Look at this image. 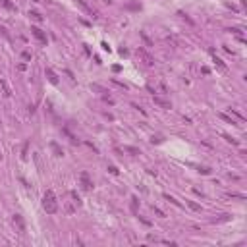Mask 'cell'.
Instances as JSON below:
<instances>
[{
	"instance_id": "cell-1",
	"label": "cell",
	"mask_w": 247,
	"mask_h": 247,
	"mask_svg": "<svg viewBox=\"0 0 247 247\" xmlns=\"http://www.w3.org/2000/svg\"><path fill=\"white\" fill-rule=\"evenodd\" d=\"M43 209L48 214H54L58 211V201H56V195L52 189H46L45 191V197H43Z\"/></svg>"
},
{
	"instance_id": "cell-2",
	"label": "cell",
	"mask_w": 247,
	"mask_h": 247,
	"mask_svg": "<svg viewBox=\"0 0 247 247\" xmlns=\"http://www.w3.org/2000/svg\"><path fill=\"white\" fill-rule=\"evenodd\" d=\"M31 35H33L41 45H46V33H45L41 27H35V25H31Z\"/></svg>"
},
{
	"instance_id": "cell-3",
	"label": "cell",
	"mask_w": 247,
	"mask_h": 247,
	"mask_svg": "<svg viewBox=\"0 0 247 247\" xmlns=\"http://www.w3.org/2000/svg\"><path fill=\"white\" fill-rule=\"evenodd\" d=\"M137 54L141 56V60H143V64H145V66H149V68H151V66H155V58H153V56H151L145 48H141V46H139V48H137Z\"/></svg>"
},
{
	"instance_id": "cell-4",
	"label": "cell",
	"mask_w": 247,
	"mask_h": 247,
	"mask_svg": "<svg viewBox=\"0 0 247 247\" xmlns=\"http://www.w3.org/2000/svg\"><path fill=\"white\" fill-rule=\"evenodd\" d=\"M79 182H81V187L85 189V191H91V189H93V180L89 178L87 172H81V174H79Z\"/></svg>"
},
{
	"instance_id": "cell-5",
	"label": "cell",
	"mask_w": 247,
	"mask_h": 247,
	"mask_svg": "<svg viewBox=\"0 0 247 247\" xmlns=\"http://www.w3.org/2000/svg\"><path fill=\"white\" fill-rule=\"evenodd\" d=\"M77 4H79V6H81L83 10H85V12H87L89 15H91V18H98V12H97L95 8H91V6H89V4L85 2V0H77Z\"/></svg>"
},
{
	"instance_id": "cell-6",
	"label": "cell",
	"mask_w": 247,
	"mask_h": 247,
	"mask_svg": "<svg viewBox=\"0 0 247 247\" xmlns=\"http://www.w3.org/2000/svg\"><path fill=\"white\" fill-rule=\"evenodd\" d=\"M14 224L18 226V232L19 234H25V222H23L22 214H14Z\"/></svg>"
},
{
	"instance_id": "cell-7",
	"label": "cell",
	"mask_w": 247,
	"mask_h": 247,
	"mask_svg": "<svg viewBox=\"0 0 247 247\" xmlns=\"http://www.w3.org/2000/svg\"><path fill=\"white\" fill-rule=\"evenodd\" d=\"M153 101H155V104H159V106H160V108H164V110H170V108H172V102H170V101H166V98L153 97Z\"/></svg>"
},
{
	"instance_id": "cell-8",
	"label": "cell",
	"mask_w": 247,
	"mask_h": 247,
	"mask_svg": "<svg viewBox=\"0 0 247 247\" xmlns=\"http://www.w3.org/2000/svg\"><path fill=\"white\" fill-rule=\"evenodd\" d=\"M48 147H50V151L52 153H54V156H64V149H62V147L56 143V141H50L48 143Z\"/></svg>"
},
{
	"instance_id": "cell-9",
	"label": "cell",
	"mask_w": 247,
	"mask_h": 247,
	"mask_svg": "<svg viewBox=\"0 0 247 247\" xmlns=\"http://www.w3.org/2000/svg\"><path fill=\"white\" fill-rule=\"evenodd\" d=\"M45 75H46V79H48L52 85H58V75L54 73V70H50V68H46L45 70Z\"/></svg>"
},
{
	"instance_id": "cell-10",
	"label": "cell",
	"mask_w": 247,
	"mask_h": 247,
	"mask_svg": "<svg viewBox=\"0 0 247 247\" xmlns=\"http://www.w3.org/2000/svg\"><path fill=\"white\" fill-rule=\"evenodd\" d=\"M129 211H131V214L133 216H137V211H139V199L137 197H131V203H129Z\"/></svg>"
},
{
	"instance_id": "cell-11",
	"label": "cell",
	"mask_w": 247,
	"mask_h": 247,
	"mask_svg": "<svg viewBox=\"0 0 247 247\" xmlns=\"http://www.w3.org/2000/svg\"><path fill=\"white\" fill-rule=\"evenodd\" d=\"M0 89H2V95H4V97H10V95H12V89H10V85H8L6 79H0Z\"/></svg>"
},
{
	"instance_id": "cell-12",
	"label": "cell",
	"mask_w": 247,
	"mask_h": 247,
	"mask_svg": "<svg viewBox=\"0 0 247 247\" xmlns=\"http://www.w3.org/2000/svg\"><path fill=\"white\" fill-rule=\"evenodd\" d=\"M162 199H164V201H168V203H172L174 205V207H178V209H182V203L178 201L176 197H172V195H168V193H162Z\"/></svg>"
},
{
	"instance_id": "cell-13",
	"label": "cell",
	"mask_w": 247,
	"mask_h": 247,
	"mask_svg": "<svg viewBox=\"0 0 247 247\" xmlns=\"http://www.w3.org/2000/svg\"><path fill=\"white\" fill-rule=\"evenodd\" d=\"M125 10H129V12H137V10H141V4L137 2V0H133V2L125 4Z\"/></svg>"
},
{
	"instance_id": "cell-14",
	"label": "cell",
	"mask_w": 247,
	"mask_h": 247,
	"mask_svg": "<svg viewBox=\"0 0 247 247\" xmlns=\"http://www.w3.org/2000/svg\"><path fill=\"white\" fill-rule=\"evenodd\" d=\"M228 114H230V116H234V118H238L239 122H245V116H243V114H239L235 108H228Z\"/></svg>"
},
{
	"instance_id": "cell-15",
	"label": "cell",
	"mask_w": 247,
	"mask_h": 247,
	"mask_svg": "<svg viewBox=\"0 0 247 247\" xmlns=\"http://www.w3.org/2000/svg\"><path fill=\"white\" fill-rule=\"evenodd\" d=\"M0 6L6 8V10H12V12L15 10V4L12 2V0H0Z\"/></svg>"
},
{
	"instance_id": "cell-16",
	"label": "cell",
	"mask_w": 247,
	"mask_h": 247,
	"mask_svg": "<svg viewBox=\"0 0 247 247\" xmlns=\"http://www.w3.org/2000/svg\"><path fill=\"white\" fill-rule=\"evenodd\" d=\"M29 18L33 19V22H37V23H43V19H45L43 15H41L39 12H35V10H33V12H29Z\"/></svg>"
},
{
	"instance_id": "cell-17",
	"label": "cell",
	"mask_w": 247,
	"mask_h": 247,
	"mask_svg": "<svg viewBox=\"0 0 247 247\" xmlns=\"http://www.w3.org/2000/svg\"><path fill=\"white\" fill-rule=\"evenodd\" d=\"M218 116H220V118H222V120H224V122H228V124H232V125H238V124H235V120H234L232 116H230V114H226V112H220V114H218Z\"/></svg>"
},
{
	"instance_id": "cell-18",
	"label": "cell",
	"mask_w": 247,
	"mask_h": 247,
	"mask_svg": "<svg viewBox=\"0 0 247 247\" xmlns=\"http://www.w3.org/2000/svg\"><path fill=\"white\" fill-rule=\"evenodd\" d=\"M187 207L191 209V211H195V212H201L203 209H201V205L199 203H195V201H187Z\"/></svg>"
},
{
	"instance_id": "cell-19",
	"label": "cell",
	"mask_w": 247,
	"mask_h": 247,
	"mask_svg": "<svg viewBox=\"0 0 247 247\" xmlns=\"http://www.w3.org/2000/svg\"><path fill=\"white\" fill-rule=\"evenodd\" d=\"M162 141H164V135H162V133H156V135L151 137V143H153V145H159V143H162Z\"/></svg>"
},
{
	"instance_id": "cell-20",
	"label": "cell",
	"mask_w": 247,
	"mask_h": 247,
	"mask_svg": "<svg viewBox=\"0 0 247 247\" xmlns=\"http://www.w3.org/2000/svg\"><path fill=\"white\" fill-rule=\"evenodd\" d=\"M70 197L73 199V201H72V203H73V205H75V207H81V199H79V195H77V193H75V191H70Z\"/></svg>"
},
{
	"instance_id": "cell-21",
	"label": "cell",
	"mask_w": 247,
	"mask_h": 247,
	"mask_svg": "<svg viewBox=\"0 0 247 247\" xmlns=\"http://www.w3.org/2000/svg\"><path fill=\"white\" fill-rule=\"evenodd\" d=\"M212 58H214V64L218 66V70H220V72H226V64H224V62L220 60L218 56H214V54H212Z\"/></svg>"
},
{
	"instance_id": "cell-22",
	"label": "cell",
	"mask_w": 247,
	"mask_h": 247,
	"mask_svg": "<svg viewBox=\"0 0 247 247\" xmlns=\"http://www.w3.org/2000/svg\"><path fill=\"white\" fill-rule=\"evenodd\" d=\"M124 151H125V153H129V155H139V149H137V147H124Z\"/></svg>"
},
{
	"instance_id": "cell-23",
	"label": "cell",
	"mask_w": 247,
	"mask_h": 247,
	"mask_svg": "<svg viewBox=\"0 0 247 247\" xmlns=\"http://www.w3.org/2000/svg\"><path fill=\"white\" fill-rule=\"evenodd\" d=\"M197 172H199V174H205V176H207V174H211V168H209V166H199Z\"/></svg>"
},
{
	"instance_id": "cell-24",
	"label": "cell",
	"mask_w": 247,
	"mask_h": 247,
	"mask_svg": "<svg viewBox=\"0 0 247 247\" xmlns=\"http://www.w3.org/2000/svg\"><path fill=\"white\" fill-rule=\"evenodd\" d=\"M222 137H224L226 141H228V143H232V145H238V139H234V137H230V135H226V133H224V135H222Z\"/></svg>"
},
{
	"instance_id": "cell-25",
	"label": "cell",
	"mask_w": 247,
	"mask_h": 247,
	"mask_svg": "<svg viewBox=\"0 0 247 247\" xmlns=\"http://www.w3.org/2000/svg\"><path fill=\"white\" fill-rule=\"evenodd\" d=\"M228 197H232V199H241V201L245 199V195H241V193H228Z\"/></svg>"
},
{
	"instance_id": "cell-26",
	"label": "cell",
	"mask_w": 247,
	"mask_h": 247,
	"mask_svg": "<svg viewBox=\"0 0 247 247\" xmlns=\"http://www.w3.org/2000/svg\"><path fill=\"white\" fill-rule=\"evenodd\" d=\"M153 209H155V214H156V216H159V218H166V214L162 212V211H160L159 207H153Z\"/></svg>"
},
{
	"instance_id": "cell-27",
	"label": "cell",
	"mask_w": 247,
	"mask_h": 247,
	"mask_svg": "<svg viewBox=\"0 0 247 247\" xmlns=\"http://www.w3.org/2000/svg\"><path fill=\"white\" fill-rule=\"evenodd\" d=\"M178 15H182V18L185 19V22H187L189 25H193V19H191V18H187V14H183V12H178Z\"/></svg>"
},
{
	"instance_id": "cell-28",
	"label": "cell",
	"mask_w": 247,
	"mask_h": 247,
	"mask_svg": "<svg viewBox=\"0 0 247 247\" xmlns=\"http://www.w3.org/2000/svg\"><path fill=\"white\" fill-rule=\"evenodd\" d=\"M108 172H110L112 176H118V174H120V170H118L116 166H108Z\"/></svg>"
},
{
	"instance_id": "cell-29",
	"label": "cell",
	"mask_w": 247,
	"mask_h": 247,
	"mask_svg": "<svg viewBox=\"0 0 247 247\" xmlns=\"http://www.w3.org/2000/svg\"><path fill=\"white\" fill-rule=\"evenodd\" d=\"M226 220H230V214H222L220 218H214V222H226Z\"/></svg>"
},
{
	"instance_id": "cell-30",
	"label": "cell",
	"mask_w": 247,
	"mask_h": 247,
	"mask_svg": "<svg viewBox=\"0 0 247 247\" xmlns=\"http://www.w3.org/2000/svg\"><path fill=\"white\" fill-rule=\"evenodd\" d=\"M22 58H23L25 62H29V60H31V52H27V50H23V52H22Z\"/></svg>"
},
{
	"instance_id": "cell-31",
	"label": "cell",
	"mask_w": 247,
	"mask_h": 247,
	"mask_svg": "<svg viewBox=\"0 0 247 247\" xmlns=\"http://www.w3.org/2000/svg\"><path fill=\"white\" fill-rule=\"evenodd\" d=\"M147 239H149V241H155V243H156V241H160V239L156 238V235H153V234H149V235H147Z\"/></svg>"
},
{
	"instance_id": "cell-32",
	"label": "cell",
	"mask_w": 247,
	"mask_h": 247,
	"mask_svg": "<svg viewBox=\"0 0 247 247\" xmlns=\"http://www.w3.org/2000/svg\"><path fill=\"white\" fill-rule=\"evenodd\" d=\"M0 33H2L4 37H6V39H10V35H8V31H6V27H2V25H0Z\"/></svg>"
},
{
	"instance_id": "cell-33",
	"label": "cell",
	"mask_w": 247,
	"mask_h": 247,
	"mask_svg": "<svg viewBox=\"0 0 247 247\" xmlns=\"http://www.w3.org/2000/svg\"><path fill=\"white\" fill-rule=\"evenodd\" d=\"M141 37H143V41L147 43V46H151V39H149V37H147L145 33H141Z\"/></svg>"
},
{
	"instance_id": "cell-34",
	"label": "cell",
	"mask_w": 247,
	"mask_h": 247,
	"mask_svg": "<svg viewBox=\"0 0 247 247\" xmlns=\"http://www.w3.org/2000/svg\"><path fill=\"white\" fill-rule=\"evenodd\" d=\"M131 106H133L135 110H139V112H141V114H145V110H143V108H141V106H139V104H135V102H133V104H131Z\"/></svg>"
},
{
	"instance_id": "cell-35",
	"label": "cell",
	"mask_w": 247,
	"mask_h": 247,
	"mask_svg": "<svg viewBox=\"0 0 247 247\" xmlns=\"http://www.w3.org/2000/svg\"><path fill=\"white\" fill-rule=\"evenodd\" d=\"M18 70H19V72H25V70H27V64H19Z\"/></svg>"
},
{
	"instance_id": "cell-36",
	"label": "cell",
	"mask_w": 247,
	"mask_h": 247,
	"mask_svg": "<svg viewBox=\"0 0 247 247\" xmlns=\"http://www.w3.org/2000/svg\"><path fill=\"white\" fill-rule=\"evenodd\" d=\"M101 46H102V50H106V52H110V46H108V43H102Z\"/></svg>"
},
{
	"instance_id": "cell-37",
	"label": "cell",
	"mask_w": 247,
	"mask_h": 247,
	"mask_svg": "<svg viewBox=\"0 0 247 247\" xmlns=\"http://www.w3.org/2000/svg\"><path fill=\"white\" fill-rule=\"evenodd\" d=\"M104 101H106L108 104H114V101H112V98H110V97H106V95H104Z\"/></svg>"
},
{
	"instance_id": "cell-38",
	"label": "cell",
	"mask_w": 247,
	"mask_h": 247,
	"mask_svg": "<svg viewBox=\"0 0 247 247\" xmlns=\"http://www.w3.org/2000/svg\"><path fill=\"white\" fill-rule=\"evenodd\" d=\"M120 54H122V56H128V48H120Z\"/></svg>"
}]
</instances>
